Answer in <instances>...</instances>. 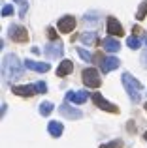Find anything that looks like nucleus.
<instances>
[{
    "mask_svg": "<svg viewBox=\"0 0 147 148\" xmlns=\"http://www.w3.org/2000/svg\"><path fill=\"white\" fill-rule=\"evenodd\" d=\"M23 75V64L15 54H6L2 60V77L6 83H11L13 79H19Z\"/></svg>",
    "mask_w": 147,
    "mask_h": 148,
    "instance_id": "obj_1",
    "label": "nucleus"
},
{
    "mask_svg": "<svg viewBox=\"0 0 147 148\" xmlns=\"http://www.w3.org/2000/svg\"><path fill=\"white\" fill-rule=\"evenodd\" d=\"M123 86H125L126 94L130 96V101L132 103H138V101L141 99V84L140 81H136L130 73H123Z\"/></svg>",
    "mask_w": 147,
    "mask_h": 148,
    "instance_id": "obj_2",
    "label": "nucleus"
},
{
    "mask_svg": "<svg viewBox=\"0 0 147 148\" xmlns=\"http://www.w3.org/2000/svg\"><path fill=\"white\" fill-rule=\"evenodd\" d=\"M81 77H83L85 86H89V88H98L100 84H102V81H100V75H98V71H96L94 68H87V69H83Z\"/></svg>",
    "mask_w": 147,
    "mask_h": 148,
    "instance_id": "obj_3",
    "label": "nucleus"
},
{
    "mask_svg": "<svg viewBox=\"0 0 147 148\" xmlns=\"http://www.w3.org/2000/svg\"><path fill=\"white\" fill-rule=\"evenodd\" d=\"M8 34H10V40L17 41V43H26L28 41V30L19 26V25H11Z\"/></svg>",
    "mask_w": 147,
    "mask_h": 148,
    "instance_id": "obj_4",
    "label": "nucleus"
},
{
    "mask_svg": "<svg viewBox=\"0 0 147 148\" xmlns=\"http://www.w3.org/2000/svg\"><path fill=\"white\" fill-rule=\"evenodd\" d=\"M91 98L92 101H94V105L98 109H102V111H107V112H119V109H117V105H113V103H110L107 99H104L102 98V94H98V92H94V94H91Z\"/></svg>",
    "mask_w": 147,
    "mask_h": 148,
    "instance_id": "obj_5",
    "label": "nucleus"
},
{
    "mask_svg": "<svg viewBox=\"0 0 147 148\" xmlns=\"http://www.w3.org/2000/svg\"><path fill=\"white\" fill-rule=\"evenodd\" d=\"M59 112H60V116H64V118H68V120H79L81 116H83V112H81L79 109L72 107V105H68V103L60 105Z\"/></svg>",
    "mask_w": 147,
    "mask_h": 148,
    "instance_id": "obj_6",
    "label": "nucleus"
},
{
    "mask_svg": "<svg viewBox=\"0 0 147 148\" xmlns=\"http://www.w3.org/2000/svg\"><path fill=\"white\" fill-rule=\"evenodd\" d=\"M64 53V47H62V41H53V43L45 45L44 49V54L47 58H60Z\"/></svg>",
    "mask_w": 147,
    "mask_h": 148,
    "instance_id": "obj_7",
    "label": "nucleus"
},
{
    "mask_svg": "<svg viewBox=\"0 0 147 148\" xmlns=\"http://www.w3.org/2000/svg\"><path fill=\"white\" fill-rule=\"evenodd\" d=\"M57 28H59L62 34H70L72 30L76 28V17H72V15H64V17H60L59 23H57Z\"/></svg>",
    "mask_w": 147,
    "mask_h": 148,
    "instance_id": "obj_8",
    "label": "nucleus"
},
{
    "mask_svg": "<svg viewBox=\"0 0 147 148\" xmlns=\"http://www.w3.org/2000/svg\"><path fill=\"white\" fill-rule=\"evenodd\" d=\"M119 66H121V60H119L117 56H106L100 60V69H102L104 73H110L113 71V69H117Z\"/></svg>",
    "mask_w": 147,
    "mask_h": 148,
    "instance_id": "obj_9",
    "label": "nucleus"
},
{
    "mask_svg": "<svg viewBox=\"0 0 147 148\" xmlns=\"http://www.w3.org/2000/svg\"><path fill=\"white\" fill-rule=\"evenodd\" d=\"M11 92L15 96H21V98H30V96L36 94V86H32V84H21V86H13Z\"/></svg>",
    "mask_w": 147,
    "mask_h": 148,
    "instance_id": "obj_10",
    "label": "nucleus"
},
{
    "mask_svg": "<svg viewBox=\"0 0 147 148\" xmlns=\"http://www.w3.org/2000/svg\"><path fill=\"white\" fill-rule=\"evenodd\" d=\"M25 68L32 69V71H38V73H47L51 66L45 64V62H36V60H30L28 58V60H25Z\"/></svg>",
    "mask_w": 147,
    "mask_h": 148,
    "instance_id": "obj_11",
    "label": "nucleus"
},
{
    "mask_svg": "<svg viewBox=\"0 0 147 148\" xmlns=\"http://www.w3.org/2000/svg\"><path fill=\"white\" fill-rule=\"evenodd\" d=\"M66 99L72 101V103H76V105H81V103H85V101L89 99V92H87V90L68 92V94H66Z\"/></svg>",
    "mask_w": 147,
    "mask_h": 148,
    "instance_id": "obj_12",
    "label": "nucleus"
},
{
    "mask_svg": "<svg viewBox=\"0 0 147 148\" xmlns=\"http://www.w3.org/2000/svg\"><path fill=\"white\" fill-rule=\"evenodd\" d=\"M123 26L115 17H107V34L110 36H123Z\"/></svg>",
    "mask_w": 147,
    "mask_h": 148,
    "instance_id": "obj_13",
    "label": "nucleus"
},
{
    "mask_svg": "<svg viewBox=\"0 0 147 148\" xmlns=\"http://www.w3.org/2000/svg\"><path fill=\"white\" fill-rule=\"evenodd\" d=\"M72 69H74L72 60H62V62H60V66L57 68V75H59V77H66V75H70V73H72Z\"/></svg>",
    "mask_w": 147,
    "mask_h": 148,
    "instance_id": "obj_14",
    "label": "nucleus"
},
{
    "mask_svg": "<svg viewBox=\"0 0 147 148\" xmlns=\"http://www.w3.org/2000/svg\"><path fill=\"white\" fill-rule=\"evenodd\" d=\"M104 49L107 51V53H117V51H121V43H119L115 38H106L104 40Z\"/></svg>",
    "mask_w": 147,
    "mask_h": 148,
    "instance_id": "obj_15",
    "label": "nucleus"
},
{
    "mask_svg": "<svg viewBox=\"0 0 147 148\" xmlns=\"http://www.w3.org/2000/svg\"><path fill=\"white\" fill-rule=\"evenodd\" d=\"M47 130H49V133H51V137H60L62 131H64V127H62V124H60V122L51 120V122L47 124Z\"/></svg>",
    "mask_w": 147,
    "mask_h": 148,
    "instance_id": "obj_16",
    "label": "nucleus"
},
{
    "mask_svg": "<svg viewBox=\"0 0 147 148\" xmlns=\"http://www.w3.org/2000/svg\"><path fill=\"white\" fill-rule=\"evenodd\" d=\"M79 40L83 41L85 45H94L96 41H98V38H96L94 32H85V34H81V36H79Z\"/></svg>",
    "mask_w": 147,
    "mask_h": 148,
    "instance_id": "obj_17",
    "label": "nucleus"
},
{
    "mask_svg": "<svg viewBox=\"0 0 147 148\" xmlns=\"http://www.w3.org/2000/svg\"><path fill=\"white\" fill-rule=\"evenodd\" d=\"M53 112V103L51 101H44V103H40V114L42 116H49Z\"/></svg>",
    "mask_w": 147,
    "mask_h": 148,
    "instance_id": "obj_18",
    "label": "nucleus"
},
{
    "mask_svg": "<svg viewBox=\"0 0 147 148\" xmlns=\"http://www.w3.org/2000/svg\"><path fill=\"white\" fill-rule=\"evenodd\" d=\"M145 15H147V0H144V2L140 4V8H138V11H136V19L138 21H144Z\"/></svg>",
    "mask_w": 147,
    "mask_h": 148,
    "instance_id": "obj_19",
    "label": "nucleus"
},
{
    "mask_svg": "<svg viewBox=\"0 0 147 148\" xmlns=\"http://www.w3.org/2000/svg\"><path fill=\"white\" fill-rule=\"evenodd\" d=\"M126 45H128L130 49H140L141 47V40L136 38V34H134V36H130L128 40H126Z\"/></svg>",
    "mask_w": 147,
    "mask_h": 148,
    "instance_id": "obj_20",
    "label": "nucleus"
},
{
    "mask_svg": "<svg viewBox=\"0 0 147 148\" xmlns=\"http://www.w3.org/2000/svg\"><path fill=\"white\" fill-rule=\"evenodd\" d=\"M77 54H79V56L83 58L85 62H92V54L89 53L87 49H81V47H79V49H77Z\"/></svg>",
    "mask_w": 147,
    "mask_h": 148,
    "instance_id": "obj_21",
    "label": "nucleus"
},
{
    "mask_svg": "<svg viewBox=\"0 0 147 148\" xmlns=\"http://www.w3.org/2000/svg\"><path fill=\"white\" fill-rule=\"evenodd\" d=\"M34 86H36V92H38V94H45V92H47V84H45L44 81H38Z\"/></svg>",
    "mask_w": 147,
    "mask_h": 148,
    "instance_id": "obj_22",
    "label": "nucleus"
},
{
    "mask_svg": "<svg viewBox=\"0 0 147 148\" xmlns=\"http://www.w3.org/2000/svg\"><path fill=\"white\" fill-rule=\"evenodd\" d=\"M100 148H123V141H110L106 145H102Z\"/></svg>",
    "mask_w": 147,
    "mask_h": 148,
    "instance_id": "obj_23",
    "label": "nucleus"
},
{
    "mask_svg": "<svg viewBox=\"0 0 147 148\" xmlns=\"http://www.w3.org/2000/svg\"><path fill=\"white\" fill-rule=\"evenodd\" d=\"M15 2L21 6V11H19V15H21V17H25V13H26V0H15Z\"/></svg>",
    "mask_w": 147,
    "mask_h": 148,
    "instance_id": "obj_24",
    "label": "nucleus"
},
{
    "mask_svg": "<svg viewBox=\"0 0 147 148\" xmlns=\"http://www.w3.org/2000/svg\"><path fill=\"white\" fill-rule=\"evenodd\" d=\"M11 13H13V6L6 4V6L2 8V15H4V17H8V15H11Z\"/></svg>",
    "mask_w": 147,
    "mask_h": 148,
    "instance_id": "obj_25",
    "label": "nucleus"
},
{
    "mask_svg": "<svg viewBox=\"0 0 147 148\" xmlns=\"http://www.w3.org/2000/svg\"><path fill=\"white\" fill-rule=\"evenodd\" d=\"M47 34H49V40H53V41L57 40V30L55 28H47Z\"/></svg>",
    "mask_w": 147,
    "mask_h": 148,
    "instance_id": "obj_26",
    "label": "nucleus"
},
{
    "mask_svg": "<svg viewBox=\"0 0 147 148\" xmlns=\"http://www.w3.org/2000/svg\"><path fill=\"white\" fill-rule=\"evenodd\" d=\"M141 64H144L145 68H147V51H145L144 54H141Z\"/></svg>",
    "mask_w": 147,
    "mask_h": 148,
    "instance_id": "obj_27",
    "label": "nucleus"
},
{
    "mask_svg": "<svg viewBox=\"0 0 147 148\" xmlns=\"http://www.w3.org/2000/svg\"><path fill=\"white\" fill-rule=\"evenodd\" d=\"M144 137H145V141H147V131H145V135H144Z\"/></svg>",
    "mask_w": 147,
    "mask_h": 148,
    "instance_id": "obj_28",
    "label": "nucleus"
},
{
    "mask_svg": "<svg viewBox=\"0 0 147 148\" xmlns=\"http://www.w3.org/2000/svg\"><path fill=\"white\" fill-rule=\"evenodd\" d=\"M145 111H147V101H145Z\"/></svg>",
    "mask_w": 147,
    "mask_h": 148,
    "instance_id": "obj_29",
    "label": "nucleus"
},
{
    "mask_svg": "<svg viewBox=\"0 0 147 148\" xmlns=\"http://www.w3.org/2000/svg\"><path fill=\"white\" fill-rule=\"evenodd\" d=\"M145 43H147V38H145Z\"/></svg>",
    "mask_w": 147,
    "mask_h": 148,
    "instance_id": "obj_30",
    "label": "nucleus"
}]
</instances>
